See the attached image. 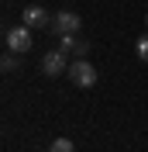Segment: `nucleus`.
<instances>
[{
    "label": "nucleus",
    "mask_w": 148,
    "mask_h": 152,
    "mask_svg": "<svg viewBox=\"0 0 148 152\" xmlns=\"http://www.w3.org/2000/svg\"><path fill=\"white\" fill-rule=\"evenodd\" d=\"M69 80H73L76 86L90 90V86L96 83V66L86 62V59H73V62H69Z\"/></svg>",
    "instance_id": "f257e3e1"
},
{
    "label": "nucleus",
    "mask_w": 148,
    "mask_h": 152,
    "mask_svg": "<svg viewBox=\"0 0 148 152\" xmlns=\"http://www.w3.org/2000/svg\"><path fill=\"white\" fill-rule=\"evenodd\" d=\"M4 45H7V52H17V56H24V52L35 45V38H31V28H28V24H21V28H10L7 35H4Z\"/></svg>",
    "instance_id": "f03ea898"
},
{
    "label": "nucleus",
    "mask_w": 148,
    "mask_h": 152,
    "mask_svg": "<svg viewBox=\"0 0 148 152\" xmlns=\"http://www.w3.org/2000/svg\"><path fill=\"white\" fill-rule=\"evenodd\" d=\"M79 28H83V21H79V14H73V10L52 14V31H55V35H76Z\"/></svg>",
    "instance_id": "7ed1b4c3"
},
{
    "label": "nucleus",
    "mask_w": 148,
    "mask_h": 152,
    "mask_svg": "<svg viewBox=\"0 0 148 152\" xmlns=\"http://www.w3.org/2000/svg\"><path fill=\"white\" fill-rule=\"evenodd\" d=\"M69 52H62V48H59V52H48L45 59H41V73L45 76H59V73H69Z\"/></svg>",
    "instance_id": "20e7f679"
},
{
    "label": "nucleus",
    "mask_w": 148,
    "mask_h": 152,
    "mask_svg": "<svg viewBox=\"0 0 148 152\" xmlns=\"http://www.w3.org/2000/svg\"><path fill=\"white\" fill-rule=\"evenodd\" d=\"M21 18H24V24H28L31 31H35V28H48V24H52V18H48L45 7H24Z\"/></svg>",
    "instance_id": "39448f33"
},
{
    "label": "nucleus",
    "mask_w": 148,
    "mask_h": 152,
    "mask_svg": "<svg viewBox=\"0 0 148 152\" xmlns=\"http://www.w3.org/2000/svg\"><path fill=\"white\" fill-rule=\"evenodd\" d=\"M48 152H76V145L69 142V138H55V142L48 145Z\"/></svg>",
    "instance_id": "423d86ee"
},
{
    "label": "nucleus",
    "mask_w": 148,
    "mask_h": 152,
    "mask_svg": "<svg viewBox=\"0 0 148 152\" xmlns=\"http://www.w3.org/2000/svg\"><path fill=\"white\" fill-rule=\"evenodd\" d=\"M0 66H4V73H14V69H17V52H4Z\"/></svg>",
    "instance_id": "0eeeda50"
},
{
    "label": "nucleus",
    "mask_w": 148,
    "mask_h": 152,
    "mask_svg": "<svg viewBox=\"0 0 148 152\" xmlns=\"http://www.w3.org/2000/svg\"><path fill=\"white\" fill-rule=\"evenodd\" d=\"M134 52H138V59H141V62H148V35H141V38H138Z\"/></svg>",
    "instance_id": "6e6552de"
}]
</instances>
